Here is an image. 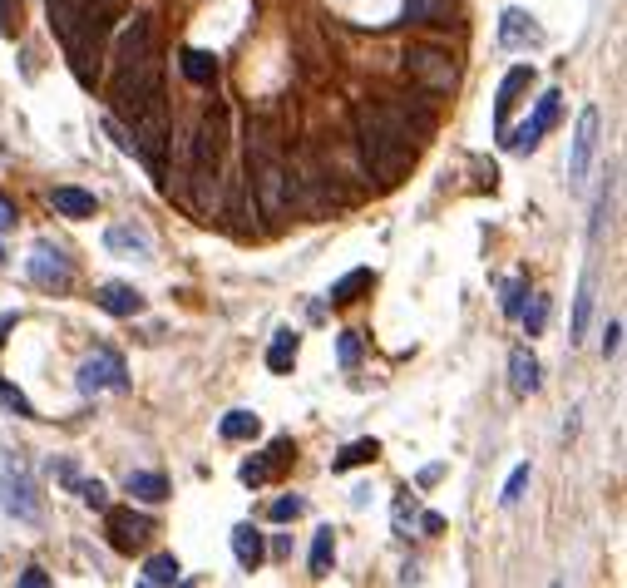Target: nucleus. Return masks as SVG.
Wrapping results in <instances>:
<instances>
[{
  "instance_id": "1",
  "label": "nucleus",
  "mask_w": 627,
  "mask_h": 588,
  "mask_svg": "<svg viewBox=\"0 0 627 588\" xmlns=\"http://www.w3.org/2000/svg\"><path fill=\"white\" fill-rule=\"evenodd\" d=\"M356 134H361V159L376 183H395L405 164L415 159V129L395 104H361L356 109Z\"/></svg>"
},
{
  "instance_id": "2",
  "label": "nucleus",
  "mask_w": 627,
  "mask_h": 588,
  "mask_svg": "<svg viewBox=\"0 0 627 588\" xmlns=\"http://www.w3.org/2000/svg\"><path fill=\"white\" fill-rule=\"evenodd\" d=\"M223 144H228V109H208L193 139V188H198V208L218 213L223 208Z\"/></svg>"
},
{
  "instance_id": "3",
  "label": "nucleus",
  "mask_w": 627,
  "mask_h": 588,
  "mask_svg": "<svg viewBox=\"0 0 627 588\" xmlns=\"http://www.w3.org/2000/svg\"><path fill=\"white\" fill-rule=\"evenodd\" d=\"M119 10H124V0H84V5H79L75 25H70V35H65V50H70L75 75L84 84H94L89 60H99V50H104V40H109V30H114Z\"/></svg>"
},
{
  "instance_id": "4",
  "label": "nucleus",
  "mask_w": 627,
  "mask_h": 588,
  "mask_svg": "<svg viewBox=\"0 0 627 588\" xmlns=\"http://www.w3.org/2000/svg\"><path fill=\"white\" fill-rule=\"evenodd\" d=\"M247 173H252V188H257V203L267 218H282L287 203H292V173L277 154H267L262 144H247Z\"/></svg>"
},
{
  "instance_id": "5",
  "label": "nucleus",
  "mask_w": 627,
  "mask_h": 588,
  "mask_svg": "<svg viewBox=\"0 0 627 588\" xmlns=\"http://www.w3.org/2000/svg\"><path fill=\"white\" fill-rule=\"evenodd\" d=\"M0 509L5 514H15V519H25V524H35L40 519V495H35V480H30V470L25 465H0Z\"/></svg>"
},
{
  "instance_id": "6",
  "label": "nucleus",
  "mask_w": 627,
  "mask_h": 588,
  "mask_svg": "<svg viewBox=\"0 0 627 588\" xmlns=\"http://www.w3.org/2000/svg\"><path fill=\"white\" fill-rule=\"evenodd\" d=\"M124 386H129V371H124V356H119V351H94V356H84V366H79V391H84V396L124 391Z\"/></svg>"
},
{
  "instance_id": "7",
  "label": "nucleus",
  "mask_w": 627,
  "mask_h": 588,
  "mask_svg": "<svg viewBox=\"0 0 627 588\" xmlns=\"http://www.w3.org/2000/svg\"><path fill=\"white\" fill-rule=\"evenodd\" d=\"M109 519H104V534H109V544L119 549V554H134L149 534H154V519L149 514H139V509H104Z\"/></svg>"
},
{
  "instance_id": "8",
  "label": "nucleus",
  "mask_w": 627,
  "mask_h": 588,
  "mask_svg": "<svg viewBox=\"0 0 627 588\" xmlns=\"http://www.w3.org/2000/svg\"><path fill=\"white\" fill-rule=\"evenodd\" d=\"M598 129H603V114L588 104V109L578 114V129H573V154H568V178H573V183H583V178H588V168H593V154H598Z\"/></svg>"
},
{
  "instance_id": "9",
  "label": "nucleus",
  "mask_w": 627,
  "mask_h": 588,
  "mask_svg": "<svg viewBox=\"0 0 627 588\" xmlns=\"http://www.w3.org/2000/svg\"><path fill=\"white\" fill-rule=\"evenodd\" d=\"M149 55H154V15H149V10H139V15H134V25L124 30L119 50H114V70H134V65H144Z\"/></svg>"
},
{
  "instance_id": "10",
  "label": "nucleus",
  "mask_w": 627,
  "mask_h": 588,
  "mask_svg": "<svg viewBox=\"0 0 627 588\" xmlns=\"http://www.w3.org/2000/svg\"><path fill=\"white\" fill-rule=\"evenodd\" d=\"M405 70L425 84V89H435V94H450V89H455V65H450L440 50H410V55H405Z\"/></svg>"
},
{
  "instance_id": "11",
  "label": "nucleus",
  "mask_w": 627,
  "mask_h": 588,
  "mask_svg": "<svg viewBox=\"0 0 627 588\" xmlns=\"http://www.w3.org/2000/svg\"><path fill=\"white\" fill-rule=\"evenodd\" d=\"M553 119H558V94H544L539 99V109H534V119L524 124V129H514V134H504V149H514V154H529V149H539V139L553 129Z\"/></svg>"
},
{
  "instance_id": "12",
  "label": "nucleus",
  "mask_w": 627,
  "mask_h": 588,
  "mask_svg": "<svg viewBox=\"0 0 627 588\" xmlns=\"http://www.w3.org/2000/svg\"><path fill=\"white\" fill-rule=\"evenodd\" d=\"M499 45H504V50H539V45H544V30L534 25L529 10L509 5V10L499 15Z\"/></svg>"
},
{
  "instance_id": "13",
  "label": "nucleus",
  "mask_w": 627,
  "mask_h": 588,
  "mask_svg": "<svg viewBox=\"0 0 627 588\" xmlns=\"http://www.w3.org/2000/svg\"><path fill=\"white\" fill-rule=\"evenodd\" d=\"M30 277L40 287H70V257L55 243H35L30 248Z\"/></svg>"
},
{
  "instance_id": "14",
  "label": "nucleus",
  "mask_w": 627,
  "mask_h": 588,
  "mask_svg": "<svg viewBox=\"0 0 627 588\" xmlns=\"http://www.w3.org/2000/svg\"><path fill=\"white\" fill-rule=\"evenodd\" d=\"M534 84V70L529 65H519V70H509L504 75V84H499V99H494V129H499V139L509 134V109L519 104V94Z\"/></svg>"
},
{
  "instance_id": "15",
  "label": "nucleus",
  "mask_w": 627,
  "mask_h": 588,
  "mask_svg": "<svg viewBox=\"0 0 627 588\" xmlns=\"http://www.w3.org/2000/svg\"><path fill=\"white\" fill-rule=\"evenodd\" d=\"M104 248L119 252V257H139V262H149V257H154V238H149L144 228H134V223H114V228L104 233Z\"/></svg>"
},
{
  "instance_id": "16",
  "label": "nucleus",
  "mask_w": 627,
  "mask_h": 588,
  "mask_svg": "<svg viewBox=\"0 0 627 588\" xmlns=\"http://www.w3.org/2000/svg\"><path fill=\"white\" fill-rule=\"evenodd\" d=\"M94 302H99L109 317H139V312H144V292L129 287V282H104V287L94 292Z\"/></svg>"
},
{
  "instance_id": "17",
  "label": "nucleus",
  "mask_w": 627,
  "mask_h": 588,
  "mask_svg": "<svg viewBox=\"0 0 627 588\" xmlns=\"http://www.w3.org/2000/svg\"><path fill=\"white\" fill-rule=\"evenodd\" d=\"M509 386H514L519 396H534V391L544 386V376H539V356H534L529 346H514V351H509Z\"/></svg>"
},
{
  "instance_id": "18",
  "label": "nucleus",
  "mask_w": 627,
  "mask_h": 588,
  "mask_svg": "<svg viewBox=\"0 0 627 588\" xmlns=\"http://www.w3.org/2000/svg\"><path fill=\"white\" fill-rule=\"evenodd\" d=\"M262 554H267V549H262V529H257V524H237L233 529V559L237 564L252 574V569L262 564Z\"/></svg>"
},
{
  "instance_id": "19",
  "label": "nucleus",
  "mask_w": 627,
  "mask_h": 588,
  "mask_svg": "<svg viewBox=\"0 0 627 588\" xmlns=\"http://www.w3.org/2000/svg\"><path fill=\"white\" fill-rule=\"evenodd\" d=\"M297 346H302L297 332H292V327H282V332L272 336V346H267V366H272L277 376H287V371L297 366Z\"/></svg>"
},
{
  "instance_id": "20",
  "label": "nucleus",
  "mask_w": 627,
  "mask_h": 588,
  "mask_svg": "<svg viewBox=\"0 0 627 588\" xmlns=\"http://www.w3.org/2000/svg\"><path fill=\"white\" fill-rule=\"evenodd\" d=\"M129 495L139 504H163L168 500V480H163L158 470H134V475H129Z\"/></svg>"
},
{
  "instance_id": "21",
  "label": "nucleus",
  "mask_w": 627,
  "mask_h": 588,
  "mask_svg": "<svg viewBox=\"0 0 627 588\" xmlns=\"http://www.w3.org/2000/svg\"><path fill=\"white\" fill-rule=\"evenodd\" d=\"M455 10V0H405V20L410 25H445Z\"/></svg>"
},
{
  "instance_id": "22",
  "label": "nucleus",
  "mask_w": 627,
  "mask_h": 588,
  "mask_svg": "<svg viewBox=\"0 0 627 588\" xmlns=\"http://www.w3.org/2000/svg\"><path fill=\"white\" fill-rule=\"evenodd\" d=\"M178 70H183L193 84H213V80H218V60H213L208 50H183V55H178Z\"/></svg>"
},
{
  "instance_id": "23",
  "label": "nucleus",
  "mask_w": 627,
  "mask_h": 588,
  "mask_svg": "<svg viewBox=\"0 0 627 588\" xmlns=\"http://www.w3.org/2000/svg\"><path fill=\"white\" fill-rule=\"evenodd\" d=\"M65 218H94V193H84V188H55V198H50Z\"/></svg>"
},
{
  "instance_id": "24",
  "label": "nucleus",
  "mask_w": 627,
  "mask_h": 588,
  "mask_svg": "<svg viewBox=\"0 0 627 588\" xmlns=\"http://www.w3.org/2000/svg\"><path fill=\"white\" fill-rule=\"evenodd\" d=\"M376 282V272L371 267H356V272H346L336 287H331V307H346V302H356V292H366Z\"/></svg>"
},
{
  "instance_id": "25",
  "label": "nucleus",
  "mask_w": 627,
  "mask_h": 588,
  "mask_svg": "<svg viewBox=\"0 0 627 588\" xmlns=\"http://www.w3.org/2000/svg\"><path fill=\"white\" fill-rule=\"evenodd\" d=\"M376 455H381V445H376V440L366 435V440H351V445H346V450H341V455L331 460V470L341 475V470H356V465H371Z\"/></svg>"
},
{
  "instance_id": "26",
  "label": "nucleus",
  "mask_w": 627,
  "mask_h": 588,
  "mask_svg": "<svg viewBox=\"0 0 627 588\" xmlns=\"http://www.w3.org/2000/svg\"><path fill=\"white\" fill-rule=\"evenodd\" d=\"M593 287H598V277L588 272L583 287H578V297H573V336H568V341H583V332H588V317H593Z\"/></svg>"
},
{
  "instance_id": "27",
  "label": "nucleus",
  "mask_w": 627,
  "mask_h": 588,
  "mask_svg": "<svg viewBox=\"0 0 627 588\" xmlns=\"http://www.w3.org/2000/svg\"><path fill=\"white\" fill-rule=\"evenodd\" d=\"M178 579H183V569H178L173 554H154V559L144 564V584L149 588H168V584H178Z\"/></svg>"
},
{
  "instance_id": "28",
  "label": "nucleus",
  "mask_w": 627,
  "mask_h": 588,
  "mask_svg": "<svg viewBox=\"0 0 627 588\" xmlns=\"http://www.w3.org/2000/svg\"><path fill=\"white\" fill-rule=\"evenodd\" d=\"M257 430H262V420L252 416V411H228L223 425H218V435H223V440H252Z\"/></svg>"
},
{
  "instance_id": "29",
  "label": "nucleus",
  "mask_w": 627,
  "mask_h": 588,
  "mask_svg": "<svg viewBox=\"0 0 627 588\" xmlns=\"http://www.w3.org/2000/svg\"><path fill=\"white\" fill-rule=\"evenodd\" d=\"M331 559H336V534L331 529H316V539H312V579H321L326 569H331Z\"/></svg>"
},
{
  "instance_id": "30",
  "label": "nucleus",
  "mask_w": 627,
  "mask_h": 588,
  "mask_svg": "<svg viewBox=\"0 0 627 588\" xmlns=\"http://www.w3.org/2000/svg\"><path fill=\"white\" fill-rule=\"evenodd\" d=\"M529 297H534V292H529ZM519 317H524V332L539 336L544 327H549V297H534V302H524V312H519Z\"/></svg>"
},
{
  "instance_id": "31",
  "label": "nucleus",
  "mask_w": 627,
  "mask_h": 588,
  "mask_svg": "<svg viewBox=\"0 0 627 588\" xmlns=\"http://www.w3.org/2000/svg\"><path fill=\"white\" fill-rule=\"evenodd\" d=\"M0 406H5V411H15L20 420H40V416H35V406L25 401V391H15L10 381H0Z\"/></svg>"
},
{
  "instance_id": "32",
  "label": "nucleus",
  "mask_w": 627,
  "mask_h": 588,
  "mask_svg": "<svg viewBox=\"0 0 627 588\" xmlns=\"http://www.w3.org/2000/svg\"><path fill=\"white\" fill-rule=\"evenodd\" d=\"M524 302H529V282H524V277H509V282H504V317H519Z\"/></svg>"
},
{
  "instance_id": "33",
  "label": "nucleus",
  "mask_w": 627,
  "mask_h": 588,
  "mask_svg": "<svg viewBox=\"0 0 627 588\" xmlns=\"http://www.w3.org/2000/svg\"><path fill=\"white\" fill-rule=\"evenodd\" d=\"M302 514H307V500H297V495L272 500V509H267V519H272V524H292V519H302Z\"/></svg>"
},
{
  "instance_id": "34",
  "label": "nucleus",
  "mask_w": 627,
  "mask_h": 588,
  "mask_svg": "<svg viewBox=\"0 0 627 588\" xmlns=\"http://www.w3.org/2000/svg\"><path fill=\"white\" fill-rule=\"evenodd\" d=\"M336 361H341L346 371L361 361V332H341V336H336Z\"/></svg>"
},
{
  "instance_id": "35",
  "label": "nucleus",
  "mask_w": 627,
  "mask_h": 588,
  "mask_svg": "<svg viewBox=\"0 0 627 588\" xmlns=\"http://www.w3.org/2000/svg\"><path fill=\"white\" fill-rule=\"evenodd\" d=\"M237 480H242V485H262V480H272V465H267L262 455H252V460H242Z\"/></svg>"
},
{
  "instance_id": "36",
  "label": "nucleus",
  "mask_w": 627,
  "mask_h": 588,
  "mask_svg": "<svg viewBox=\"0 0 627 588\" xmlns=\"http://www.w3.org/2000/svg\"><path fill=\"white\" fill-rule=\"evenodd\" d=\"M75 490H79V500L89 504V509H109V490H104L99 480H75Z\"/></svg>"
},
{
  "instance_id": "37",
  "label": "nucleus",
  "mask_w": 627,
  "mask_h": 588,
  "mask_svg": "<svg viewBox=\"0 0 627 588\" xmlns=\"http://www.w3.org/2000/svg\"><path fill=\"white\" fill-rule=\"evenodd\" d=\"M524 490H529V465H519V470L509 475V485H504L499 504H519V500H524Z\"/></svg>"
},
{
  "instance_id": "38",
  "label": "nucleus",
  "mask_w": 627,
  "mask_h": 588,
  "mask_svg": "<svg viewBox=\"0 0 627 588\" xmlns=\"http://www.w3.org/2000/svg\"><path fill=\"white\" fill-rule=\"evenodd\" d=\"M618 336H623V322H608V332H603V356H618Z\"/></svg>"
},
{
  "instance_id": "39",
  "label": "nucleus",
  "mask_w": 627,
  "mask_h": 588,
  "mask_svg": "<svg viewBox=\"0 0 627 588\" xmlns=\"http://www.w3.org/2000/svg\"><path fill=\"white\" fill-rule=\"evenodd\" d=\"M20 584H25V588H45V584H50V574H45L40 564H30V569L20 574Z\"/></svg>"
},
{
  "instance_id": "40",
  "label": "nucleus",
  "mask_w": 627,
  "mask_h": 588,
  "mask_svg": "<svg viewBox=\"0 0 627 588\" xmlns=\"http://www.w3.org/2000/svg\"><path fill=\"white\" fill-rule=\"evenodd\" d=\"M395 529H400V534H405V529H415V509H410L405 500L395 504Z\"/></svg>"
},
{
  "instance_id": "41",
  "label": "nucleus",
  "mask_w": 627,
  "mask_h": 588,
  "mask_svg": "<svg viewBox=\"0 0 627 588\" xmlns=\"http://www.w3.org/2000/svg\"><path fill=\"white\" fill-rule=\"evenodd\" d=\"M420 529H425V534H440L445 519H440V514H420Z\"/></svg>"
},
{
  "instance_id": "42",
  "label": "nucleus",
  "mask_w": 627,
  "mask_h": 588,
  "mask_svg": "<svg viewBox=\"0 0 627 588\" xmlns=\"http://www.w3.org/2000/svg\"><path fill=\"white\" fill-rule=\"evenodd\" d=\"M10 223H15V203L0 193V228H10Z\"/></svg>"
},
{
  "instance_id": "43",
  "label": "nucleus",
  "mask_w": 627,
  "mask_h": 588,
  "mask_svg": "<svg viewBox=\"0 0 627 588\" xmlns=\"http://www.w3.org/2000/svg\"><path fill=\"white\" fill-rule=\"evenodd\" d=\"M440 470H445V465H425V470H420V485H435V480H440Z\"/></svg>"
},
{
  "instance_id": "44",
  "label": "nucleus",
  "mask_w": 627,
  "mask_h": 588,
  "mask_svg": "<svg viewBox=\"0 0 627 588\" xmlns=\"http://www.w3.org/2000/svg\"><path fill=\"white\" fill-rule=\"evenodd\" d=\"M0 35H15V25H10V10H5V0H0Z\"/></svg>"
},
{
  "instance_id": "45",
  "label": "nucleus",
  "mask_w": 627,
  "mask_h": 588,
  "mask_svg": "<svg viewBox=\"0 0 627 588\" xmlns=\"http://www.w3.org/2000/svg\"><path fill=\"white\" fill-rule=\"evenodd\" d=\"M5 332H15V312H5V317H0V341H5Z\"/></svg>"
}]
</instances>
